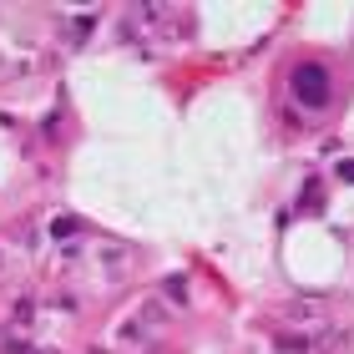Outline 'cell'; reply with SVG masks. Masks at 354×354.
Segmentation results:
<instances>
[{"instance_id": "cell-1", "label": "cell", "mask_w": 354, "mask_h": 354, "mask_svg": "<svg viewBox=\"0 0 354 354\" xmlns=\"http://www.w3.org/2000/svg\"><path fill=\"white\" fill-rule=\"evenodd\" d=\"M294 91H304V96H309V102H324V71H319V66H304V71H294Z\"/></svg>"}]
</instances>
